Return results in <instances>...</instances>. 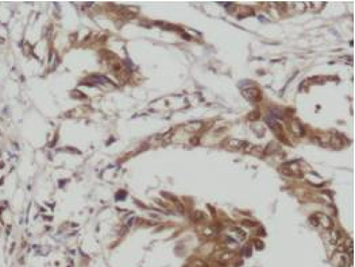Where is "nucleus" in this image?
Returning <instances> with one entry per match:
<instances>
[{
	"label": "nucleus",
	"instance_id": "nucleus-2",
	"mask_svg": "<svg viewBox=\"0 0 355 267\" xmlns=\"http://www.w3.org/2000/svg\"><path fill=\"white\" fill-rule=\"evenodd\" d=\"M313 217L317 219V223H316L317 225L320 224V225H323L326 229H332V221L328 216H326V214H323V213H317V214H315Z\"/></svg>",
	"mask_w": 355,
	"mask_h": 267
},
{
	"label": "nucleus",
	"instance_id": "nucleus-1",
	"mask_svg": "<svg viewBox=\"0 0 355 267\" xmlns=\"http://www.w3.org/2000/svg\"><path fill=\"white\" fill-rule=\"evenodd\" d=\"M242 93H243V96L246 97V99H249V100H255V101L261 100V92H259L258 88H255V86L243 89Z\"/></svg>",
	"mask_w": 355,
	"mask_h": 267
},
{
	"label": "nucleus",
	"instance_id": "nucleus-5",
	"mask_svg": "<svg viewBox=\"0 0 355 267\" xmlns=\"http://www.w3.org/2000/svg\"><path fill=\"white\" fill-rule=\"evenodd\" d=\"M231 256H232V254H231V252H227V254H224V255H222V256H220V260L227 262L230 258H231Z\"/></svg>",
	"mask_w": 355,
	"mask_h": 267
},
{
	"label": "nucleus",
	"instance_id": "nucleus-4",
	"mask_svg": "<svg viewBox=\"0 0 355 267\" xmlns=\"http://www.w3.org/2000/svg\"><path fill=\"white\" fill-rule=\"evenodd\" d=\"M216 232H217V231L213 228V227H208V228L204 229V232H202V233H204L205 236H213L215 233H216Z\"/></svg>",
	"mask_w": 355,
	"mask_h": 267
},
{
	"label": "nucleus",
	"instance_id": "nucleus-3",
	"mask_svg": "<svg viewBox=\"0 0 355 267\" xmlns=\"http://www.w3.org/2000/svg\"><path fill=\"white\" fill-rule=\"evenodd\" d=\"M337 256H339V263H337V266H339V267H346V266H348V263H350V256L347 255V254H344V252H339V254H337Z\"/></svg>",
	"mask_w": 355,
	"mask_h": 267
},
{
	"label": "nucleus",
	"instance_id": "nucleus-6",
	"mask_svg": "<svg viewBox=\"0 0 355 267\" xmlns=\"http://www.w3.org/2000/svg\"><path fill=\"white\" fill-rule=\"evenodd\" d=\"M255 246H257V248H258V249H262V248H263V244H262L259 240H257V241H255Z\"/></svg>",
	"mask_w": 355,
	"mask_h": 267
}]
</instances>
